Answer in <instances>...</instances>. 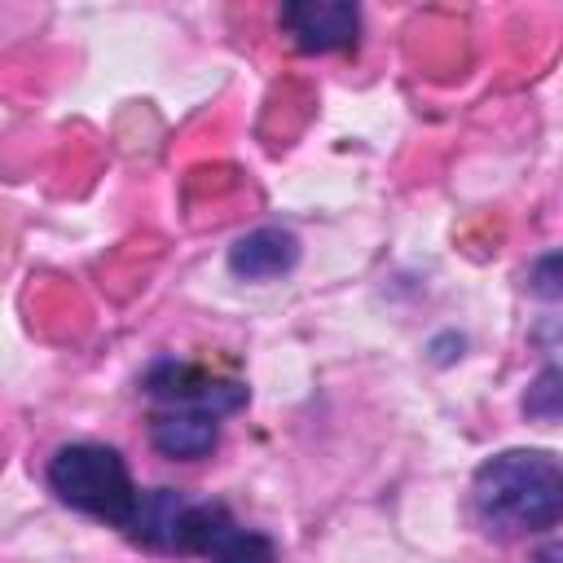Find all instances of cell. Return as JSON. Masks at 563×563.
Returning a JSON list of instances; mask_svg holds the SVG:
<instances>
[{
  "label": "cell",
  "instance_id": "cell-1",
  "mask_svg": "<svg viewBox=\"0 0 563 563\" xmlns=\"http://www.w3.org/2000/svg\"><path fill=\"white\" fill-rule=\"evenodd\" d=\"M471 510L493 537H532L563 515V471L545 449H506L479 462L471 479Z\"/></svg>",
  "mask_w": 563,
  "mask_h": 563
},
{
  "label": "cell",
  "instance_id": "cell-4",
  "mask_svg": "<svg viewBox=\"0 0 563 563\" xmlns=\"http://www.w3.org/2000/svg\"><path fill=\"white\" fill-rule=\"evenodd\" d=\"M145 391L154 400H167L172 409H202V413H216V418H224V413L246 405V387L242 383L216 378V374H207V369H198L189 361H172V356H163V361H154L145 369Z\"/></svg>",
  "mask_w": 563,
  "mask_h": 563
},
{
  "label": "cell",
  "instance_id": "cell-9",
  "mask_svg": "<svg viewBox=\"0 0 563 563\" xmlns=\"http://www.w3.org/2000/svg\"><path fill=\"white\" fill-rule=\"evenodd\" d=\"M554 273H559V255L550 251V255H541V260L532 264V273H528V286H532L541 299H559V282H554Z\"/></svg>",
  "mask_w": 563,
  "mask_h": 563
},
{
  "label": "cell",
  "instance_id": "cell-5",
  "mask_svg": "<svg viewBox=\"0 0 563 563\" xmlns=\"http://www.w3.org/2000/svg\"><path fill=\"white\" fill-rule=\"evenodd\" d=\"M277 22L303 53L352 48L361 35V9L347 0H290V4H282Z\"/></svg>",
  "mask_w": 563,
  "mask_h": 563
},
{
  "label": "cell",
  "instance_id": "cell-3",
  "mask_svg": "<svg viewBox=\"0 0 563 563\" xmlns=\"http://www.w3.org/2000/svg\"><path fill=\"white\" fill-rule=\"evenodd\" d=\"M48 488L70 510H84L92 519H106L114 528H132L141 493L132 484L128 462L119 449L106 444H66L48 462Z\"/></svg>",
  "mask_w": 563,
  "mask_h": 563
},
{
  "label": "cell",
  "instance_id": "cell-2",
  "mask_svg": "<svg viewBox=\"0 0 563 563\" xmlns=\"http://www.w3.org/2000/svg\"><path fill=\"white\" fill-rule=\"evenodd\" d=\"M128 532L150 550L202 554L211 563H277V545L264 532L242 528L220 501H185L172 488L141 493Z\"/></svg>",
  "mask_w": 563,
  "mask_h": 563
},
{
  "label": "cell",
  "instance_id": "cell-8",
  "mask_svg": "<svg viewBox=\"0 0 563 563\" xmlns=\"http://www.w3.org/2000/svg\"><path fill=\"white\" fill-rule=\"evenodd\" d=\"M523 409H528V418H541V422H554L559 418V369L554 365H545L537 374V383L523 396Z\"/></svg>",
  "mask_w": 563,
  "mask_h": 563
},
{
  "label": "cell",
  "instance_id": "cell-7",
  "mask_svg": "<svg viewBox=\"0 0 563 563\" xmlns=\"http://www.w3.org/2000/svg\"><path fill=\"white\" fill-rule=\"evenodd\" d=\"M150 444L172 462H198L220 444V418L202 409H167L150 422Z\"/></svg>",
  "mask_w": 563,
  "mask_h": 563
},
{
  "label": "cell",
  "instance_id": "cell-6",
  "mask_svg": "<svg viewBox=\"0 0 563 563\" xmlns=\"http://www.w3.org/2000/svg\"><path fill=\"white\" fill-rule=\"evenodd\" d=\"M295 264H299V238L282 224L251 229L246 238H238L229 246V268L242 282H273L282 273H290Z\"/></svg>",
  "mask_w": 563,
  "mask_h": 563
}]
</instances>
